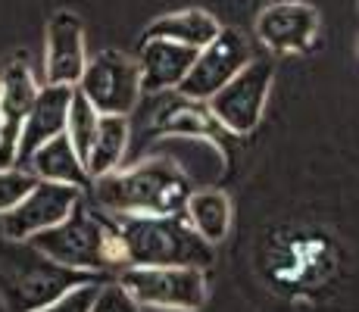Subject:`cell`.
Wrapping results in <instances>:
<instances>
[{
  "label": "cell",
  "instance_id": "cell-15",
  "mask_svg": "<svg viewBox=\"0 0 359 312\" xmlns=\"http://www.w3.org/2000/svg\"><path fill=\"white\" fill-rule=\"evenodd\" d=\"M197 50L182 47L175 41L163 38H144L141 53H137V69H141V91L160 94V91H178L184 75L191 72Z\"/></svg>",
  "mask_w": 359,
  "mask_h": 312
},
{
  "label": "cell",
  "instance_id": "cell-5",
  "mask_svg": "<svg viewBox=\"0 0 359 312\" xmlns=\"http://www.w3.org/2000/svg\"><path fill=\"white\" fill-rule=\"evenodd\" d=\"M75 91L100 116H128L144 94L137 60L126 57L122 50H100L94 60H88Z\"/></svg>",
  "mask_w": 359,
  "mask_h": 312
},
{
  "label": "cell",
  "instance_id": "cell-16",
  "mask_svg": "<svg viewBox=\"0 0 359 312\" xmlns=\"http://www.w3.org/2000/svg\"><path fill=\"white\" fill-rule=\"evenodd\" d=\"M32 175L38 182H53V184H72V187H91V178H88V169L81 163V156L75 154L72 141L66 135L50 137L47 144H41L38 150L29 159Z\"/></svg>",
  "mask_w": 359,
  "mask_h": 312
},
{
  "label": "cell",
  "instance_id": "cell-10",
  "mask_svg": "<svg viewBox=\"0 0 359 312\" xmlns=\"http://www.w3.org/2000/svg\"><path fill=\"white\" fill-rule=\"evenodd\" d=\"M85 25L75 13H53L44 38V85L75 88L85 75Z\"/></svg>",
  "mask_w": 359,
  "mask_h": 312
},
{
  "label": "cell",
  "instance_id": "cell-8",
  "mask_svg": "<svg viewBox=\"0 0 359 312\" xmlns=\"http://www.w3.org/2000/svg\"><path fill=\"white\" fill-rule=\"evenodd\" d=\"M81 200V191L72 184H53V182H38L29 191V197L16 206L13 212L0 216V228H4L6 240H29L34 234L47 231V228L60 225L75 203Z\"/></svg>",
  "mask_w": 359,
  "mask_h": 312
},
{
  "label": "cell",
  "instance_id": "cell-12",
  "mask_svg": "<svg viewBox=\"0 0 359 312\" xmlns=\"http://www.w3.org/2000/svg\"><path fill=\"white\" fill-rule=\"evenodd\" d=\"M150 156L169 159L188 184L200 187H216V182L225 175V154L212 137L203 135H169L160 137L156 147L150 150Z\"/></svg>",
  "mask_w": 359,
  "mask_h": 312
},
{
  "label": "cell",
  "instance_id": "cell-13",
  "mask_svg": "<svg viewBox=\"0 0 359 312\" xmlns=\"http://www.w3.org/2000/svg\"><path fill=\"white\" fill-rule=\"evenodd\" d=\"M316 32H319V13L306 4H275L257 19V38L278 53H300L313 47Z\"/></svg>",
  "mask_w": 359,
  "mask_h": 312
},
{
  "label": "cell",
  "instance_id": "cell-22",
  "mask_svg": "<svg viewBox=\"0 0 359 312\" xmlns=\"http://www.w3.org/2000/svg\"><path fill=\"white\" fill-rule=\"evenodd\" d=\"M34 184H38V178H34L32 172L16 169V165L0 169V216H6V212L16 210V206L29 197V191Z\"/></svg>",
  "mask_w": 359,
  "mask_h": 312
},
{
  "label": "cell",
  "instance_id": "cell-6",
  "mask_svg": "<svg viewBox=\"0 0 359 312\" xmlns=\"http://www.w3.org/2000/svg\"><path fill=\"white\" fill-rule=\"evenodd\" d=\"M272 81H275L272 62L253 57L212 100H206V109H210V116L216 119L219 128L231 131V135H247L262 119Z\"/></svg>",
  "mask_w": 359,
  "mask_h": 312
},
{
  "label": "cell",
  "instance_id": "cell-11",
  "mask_svg": "<svg viewBox=\"0 0 359 312\" xmlns=\"http://www.w3.org/2000/svg\"><path fill=\"white\" fill-rule=\"evenodd\" d=\"M88 281H97V275L57 266L53 259L38 253V262H22L19 278L13 281V287H6L10 290V309L13 312H34Z\"/></svg>",
  "mask_w": 359,
  "mask_h": 312
},
{
  "label": "cell",
  "instance_id": "cell-3",
  "mask_svg": "<svg viewBox=\"0 0 359 312\" xmlns=\"http://www.w3.org/2000/svg\"><path fill=\"white\" fill-rule=\"evenodd\" d=\"M128 266H212V244L191 228L188 216H113Z\"/></svg>",
  "mask_w": 359,
  "mask_h": 312
},
{
  "label": "cell",
  "instance_id": "cell-7",
  "mask_svg": "<svg viewBox=\"0 0 359 312\" xmlns=\"http://www.w3.org/2000/svg\"><path fill=\"white\" fill-rule=\"evenodd\" d=\"M253 60V47L247 44V38L238 29H222L206 47H200L191 72L184 75L178 94L188 100L206 103L212 100L225 85Z\"/></svg>",
  "mask_w": 359,
  "mask_h": 312
},
{
  "label": "cell",
  "instance_id": "cell-19",
  "mask_svg": "<svg viewBox=\"0 0 359 312\" xmlns=\"http://www.w3.org/2000/svg\"><path fill=\"white\" fill-rule=\"evenodd\" d=\"M126 147H128V116H100L97 137H94L91 150L85 156L88 178L94 182V178H103L119 169Z\"/></svg>",
  "mask_w": 359,
  "mask_h": 312
},
{
  "label": "cell",
  "instance_id": "cell-2",
  "mask_svg": "<svg viewBox=\"0 0 359 312\" xmlns=\"http://www.w3.org/2000/svg\"><path fill=\"white\" fill-rule=\"evenodd\" d=\"M41 256L53 259L57 266L75 269V272H107V269H126V256H122V240L116 219L107 212H97L79 200L75 210L60 222V225L47 228V231L34 234L25 240Z\"/></svg>",
  "mask_w": 359,
  "mask_h": 312
},
{
  "label": "cell",
  "instance_id": "cell-24",
  "mask_svg": "<svg viewBox=\"0 0 359 312\" xmlns=\"http://www.w3.org/2000/svg\"><path fill=\"white\" fill-rule=\"evenodd\" d=\"M97 290H100V281L79 284V287H72L69 294L60 297V300L47 303V306H41L34 312H88L94 303V297H97Z\"/></svg>",
  "mask_w": 359,
  "mask_h": 312
},
{
  "label": "cell",
  "instance_id": "cell-23",
  "mask_svg": "<svg viewBox=\"0 0 359 312\" xmlns=\"http://www.w3.org/2000/svg\"><path fill=\"white\" fill-rule=\"evenodd\" d=\"M88 312H141V306H137L135 297L119 281H109V284H100L97 297H94Z\"/></svg>",
  "mask_w": 359,
  "mask_h": 312
},
{
  "label": "cell",
  "instance_id": "cell-21",
  "mask_svg": "<svg viewBox=\"0 0 359 312\" xmlns=\"http://www.w3.org/2000/svg\"><path fill=\"white\" fill-rule=\"evenodd\" d=\"M97 125H100V113L79 91H72V103H69V116H66V137L72 141L81 163H85L94 137H97Z\"/></svg>",
  "mask_w": 359,
  "mask_h": 312
},
{
  "label": "cell",
  "instance_id": "cell-4",
  "mask_svg": "<svg viewBox=\"0 0 359 312\" xmlns=\"http://www.w3.org/2000/svg\"><path fill=\"white\" fill-rule=\"evenodd\" d=\"M119 284L137 306L194 312L206 300L203 269L191 266H128L122 269Z\"/></svg>",
  "mask_w": 359,
  "mask_h": 312
},
{
  "label": "cell",
  "instance_id": "cell-17",
  "mask_svg": "<svg viewBox=\"0 0 359 312\" xmlns=\"http://www.w3.org/2000/svg\"><path fill=\"white\" fill-rule=\"evenodd\" d=\"M184 216H188L191 228L206 240V244H222L229 238L231 228V200L219 187H197L191 191L188 203H184Z\"/></svg>",
  "mask_w": 359,
  "mask_h": 312
},
{
  "label": "cell",
  "instance_id": "cell-20",
  "mask_svg": "<svg viewBox=\"0 0 359 312\" xmlns=\"http://www.w3.org/2000/svg\"><path fill=\"white\" fill-rule=\"evenodd\" d=\"M212 128H219V125L210 116V109H200L197 100H188V97H184L182 103H175V107H165L160 113V119H156V131H160L163 137H169V135H203V137H210Z\"/></svg>",
  "mask_w": 359,
  "mask_h": 312
},
{
  "label": "cell",
  "instance_id": "cell-18",
  "mask_svg": "<svg viewBox=\"0 0 359 312\" xmlns=\"http://www.w3.org/2000/svg\"><path fill=\"white\" fill-rule=\"evenodd\" d=\"M222 32L219 19L206 10H182V13H169V16H160L147 25L144 38H163V41H175L182 47H191V50H200L206 47L216 34Z\"/></svg>",
  "mask_w": 359,
  "mask_h": 312
},
{
  "label": "cell",
  "instance_id": "cell-9",
  "mask_svg": "<svg viewBox=\"0 0 359 312\" xmlns=\"http://www.w3.org/2000/svg\"><path fill=\"white\" fill-rule=\"evenodd\" d=\"M34 97H38V81L32 69L22 60L6 62L0 72V169L16 165V147Z\"/></svg>",
  "mask_w": 359,
  "mask_h": 312
},
{
  "label": "cell",
  "instance_id": "cell-1",
  "mask_svg": "<svg viewBox=\"0 0 359 312\" xmlns=\"http://www.w3.org/2000/svg\"><path fill=\"white\" fill-rule=\"evenodd\" d=\"M91 194L107 216H182L191 184L169 159L150 156L135 169L94 178Z\"/></svg>",
  "mask_w": 359,
  "mask_h": 312
},
{
  "label": "cell",
  "instance_id": "cell-14",
  "mask_svg": "<svg viewBox=\"0 0 359 312\" xmlns=\"http://www.w3.org/2000/svg\"><path fill=\"white\" fill-rule=\"evenodd\" d=\"M72 91L75 88H63V85L38 88V97L32 103V113L25 119L22 137H19V147H16L19 169H22V163H29L41 144L66 135V116H69V103H72Z\"/></svg>",
  "mask_w": 359,
  "mask_h": 312
}]
</instances>
